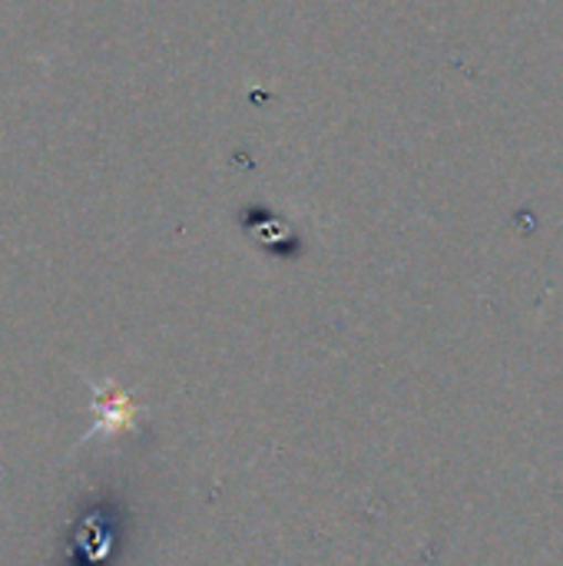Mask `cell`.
I'll use <instances>...</instances> for the list:
<instances>
[{
	"label": "cell",
	"instance_id": "cell-1",
	"mask_svg": "<svg viewBox=\"0 0 563 566\" xmlns=\"http://www.w3.org/2000/svg\"><path fill=\"white\" fill-rule=\"evenodd\" d=\"M96 391V401H93V411H96V424H93V434H113V431H123L133 424L136 418V408L133 401L119 391V388H110V385H93Z\"/></svg>",
	"mask_w": 563,
	"mask_h": 566
}]
</instances>
